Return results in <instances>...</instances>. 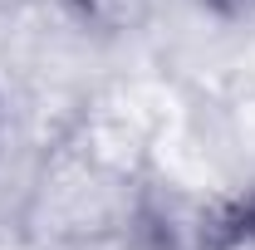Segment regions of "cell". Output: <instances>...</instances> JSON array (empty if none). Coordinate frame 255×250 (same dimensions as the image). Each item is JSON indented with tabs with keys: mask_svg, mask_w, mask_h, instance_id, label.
I'll list each match as a JSON object with an SVG mask.
<instances>
[{
	"mask_svg": "<svg viewBox=\"0 0 255 250\" xmlns=\"http://www.w3.org/2000/svg\"><path fill=\"white\" fill-rule=\"evenodd\" d=\"M196 250H255V191L226 201L221 211L201 226Z\"/></svg>",
	"mask_w": 255,
	"mask_h": 250,
	"instance_id": "cell-2",
	"label": "cell"
},
{
	"mask_svg": "<svg viewBox=\"0 0 255 250\" xmlns=\"http://www.w3.org/2000/svg\"><path fill=\"white\" fill-rule=\"evenodd\" d=\"M201 5H211V10L226 15V20H251L255 15V0H201Z\"/></svg>",
	"mask_w": 255,
	"mask_h": 250,
	"instance_id": "cell-4",
	"label": "cell"
},
{
	"mask_svg": "<svg viewBox=\"0 0 255 250\" xmlns=\"http://www.w3.org/2000/svg\"><path fill=\"white\" fill-rule=\"evenodd\" d=\"M64 5L98 34H132L157 10V0H64Z\"/></svg>",
	"mask_w": 255,
	"mask_h": 250,
	"instance_id": "cell-3",
	"label": "cell"
},
{
	"mask_svg": "<svg viewBox=\"0 0 255 250\" xmlns=\"http://www.w3.org/2000/svg\"><path fill=\"white\" fill-rule=\"evenodd\" d=\"M39 221L69 241H103L137 221V172L128 147L108 142L98 127H74L44 152L34 177Z\"/></svg>",
	"mask_w": 255,
	"mask_h": 250,
	"instance_id": "cell-1",
	"label": "cell"
},
{
	"mask_svg": "<svg viewBox=\"0 0 255 250\" xmlns=\"http://www.w3.org/2000/svg\"><path fill=\"white\" fill-rule=\"evenodd\" d=\"M0 152H5V103H0Z\"/></svg>",
	"mask_w": 255,
	"mask_h": 250,
	"instance_id": "cell-5",
	"label": "cell"
}]
</instances>
